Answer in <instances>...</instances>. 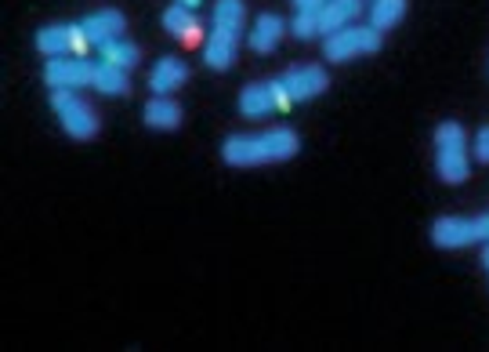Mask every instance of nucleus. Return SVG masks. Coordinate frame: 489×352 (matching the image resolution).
I'll list each match as a JSON object with an SVG mask.
<instances>
[{"instance_id": "nucleus-1", "label": "nucleus", "mask_w": 489, "mask_h": 352, "mask_svg": "<svg viewBox=\"0 0 489 352\" xmlns=\"http://www.w3.org/2000/svg\"><path fill=\"white\" fill-rule=\"evenodd\" d=\"M298 149H301L298 131L272 128V131H261V135H232V138L222 145V156H225L232 167H258V163L290 160V156H298Z\"/></svg>"}, {"instance_id": "nucleus-2", "label": "nucleus", "mask_w": 489, "mask_h": 352, "mask_svg": "<svg viewBox=\"0 0 489 352\" xmlns=\"http://www.w3.org/2000/svg\"><path fill=\"white\" fill-rule=\"evenodd\" d=\"M243 26H247L243 0H218L214 19H211V37L204 40V62L211 69H229L236 62Z\"/></svg>"}, {"instance_id": "nucleus-3", "label": "nucleus", "mask_w": 489, "mask_h": 352, "mask_svg": "<svg viewBox=\"0 0 489 352\" xmlns=\"http://www.w3.org/2000/svg\"><path fill=\"white\" fill-rule=\"evenodd\" d=\"M435 167L442 182L460 186L467 182V138L460 124H439L435 131Z\"/></svg>"}, {"instance_id": "nucleus-4", "label": "nucleus", "mask_w": 489, "mask_h": 352, "mask_svg": "<svg viewBox=\"0 0 489 352\" xmlns=\"http://www.w3.org/2000/svg\"><path fill=\"white\" fill-rule=\"evenodd\" d=\"M432 240L439 247H467V243H489V215L478 218H457L446 215L432 225Z\"/></svg>"}, {"instance_id": "nucleus-5", "label": "nucleus", "mask_w": 489, "mask_h": 352, "mask_svg": "<svg viewBox=\"0 0 489 352\" xmlns=\"http://www.w3.org/2000/svg\"><path fill=\"white\" fill-rule=\"evenodd\" d=\"M377 48H380V33H377L373 26H345V30H337V33L327 37L323 55H327L330 62H348V58L370 55V51H377Z\"/></svg>"}, {"instance_id": "nucleus-6", "label": "nucleus", "mask_w": 489, "mask_h": 352, "mask_svg": "<svg viewBox=\"0 0 489 352\" xmlns=\"http://www.w3.org/2000/svg\"><path fill=\"white\" fill-rule=\"evenodd\" d=\"M51 106H55L65 135H73V138H94L98 135V113L83 99H76L73 92H51Z\"/></svg>"}, {"instance_id": "nucleus-7", "label": "nucleus", "mask_w": 489, "mask_h": 352, "mask_svg": "<svg viewBox=\"0 0 489 352\" xmlns=\"http://www.w3.org/2000/svg\"><path fill=\"white\" fill-rule=\"evenodd\" d=\"M290 95L283 92L279 76L275 80H265V84H247L240 92V113L243 117H268L275 110H290Z\"/></svg>"}, {"instance_id": "nucleus-8", "label": "nucleus", "mask_w": 489, "mask_h": 352, "mask_svg": "<svg viewBox=\"0 0 489 352\" xmlns=\"http://www.w3.org/2000/svg\"><path fill=\"white\" fill-rule=\"evenodd\" d=\"M94 66L98 62H91L83 55H76V58L58 55V58H48L44 76H48V84L55 87V92H76V87H87L94 80Z\"/></svg>"}, {"instance_id": "nucleus-9", "label": "nucleus", "mask_w": 489, "mask_h": 352, "mask_svg": "<svg viewBox=\"0 0 489 352\" xmlns=\"http://www.w3.org/2000/svg\"><path fill=\"white\" fill-rule=\"evenodd\" d=\"M279 84H283V92L290 95V102H309V99L327 92L330 76H327L323 66H293V69H286L279 76Z\"/></svg>"}, {"instance_id": "nucleus-10", "label": "nucleus", "mask_w": 489, "mask_h": 352, "mask_svg": "<svg viewBox=\"0 0 489 352\" xmlns=\"http://www.w3.org/2000/svg\"><path fill=\"white\" fill-rule=\"evenodd\" d=\"M80 30H83V37H87L94 48H102L106 40H113V37H124V30H127V19H124V12H113V8H106V12H94V15H87V19L80 22Z\"/></svg>"}, {"instance_id": "nucleus-11", "label": "nucleus", "mask_w": 489, "mask_h": 352, "mask_svg": "<svg viewBox=\"0 0 489 352\" xmlns=\"http://www.w3.org/2000/svg\"><path fill=\"white\" fill-rule=\"evenodd\" d=\"M359 15H362V0H327V4L316 12V22H319V33L330 37V33L352 26Z\"/></svg>"}, {"instance_id": "nucleus-12", "label": "nucleus", "mask_w": 489, "mask_h": 352, "mask_svg": "<svg viewBox=\"0 0 489 352\" xmlns=\"http://www.w3.org/2000/svg\"><path fill=\"white\" fill-rule=\"evenodd\" d=\"M185 80H188V66H185L181 58H160V62L153 66V73H149V87H153L156 95L178 92Z\"/></svg>"}, {"instance_id": "nucleus-13", "label": "nucleus", "mask_w": 489, "mask_h": 352, "mask_svg": "<svg viewBox=\"0 0 489 352\" xmlns=\"http://www.w3.org/2000/svg\"><path fill=\"white\" fill-rule=\"evenodd\" d=\"M163 26H167L170 37H178V40H185V44L200 40V22H196L192 8H185V4H170V8L163 12Z\"/></svg>"}, {"instance_id": "nucleus-14", "label": "nucleus", "mask_w": 489, "mask_h": 352, "mask_svg": "<svg viewBox=\"0 0 489 352\" xmlns=\"http://www.w3.org/2000/svg\"><path fill=\"white\" fill-rule=\"evenodd\" d=\"M283 19L279 15H272V12H265V15H258L254 19V30H250V48L254 51H261V55H268L275 44H279V37H283Z\"/></svg>"}, {"instance_id": "nucleus-15", "label": "nucleus", "mask_w": 489, "mask_h": 352, "mask_svg": "<svg viewBox=\"0 0 489 352\" xmlns=\"http://www.w3.org/2000/svg\"><path fill=\"white\" fill-rule=\"evenodd\" d=\"M149 128H156V131H170V128H178L181 124V106L170 99V95H156L149 106H145V117H142Z\"/></svg>"}, {"instance_id": "nucleus-16", "label": "nucleus", "mask_w": 489, "mask_h": 352, "mask_svg": "<svg viewBox=\"0 0 489 352\" xmlns=\"http://www.w3.org/2000/svg\"><path fill=\"white\" fill-rule=\"evenodd\" d=\"M73 30H76V26H44V30L37 33V48H40L48 58L69 55V51H73Z\"/></svg>"}, {"instance_id": "nucleus-17", "label": "nucleus", "mask_w": 489, "mask_h": 352, "mask_svg": "<svg viewBox=\"0 0 489 352\" xmlns=\"http://www.w3.org/2000/svg\"><path fill=\"white\" fill-rule=\"evenodd\" d=\"M91 87H98L102 95H127V87H131V84H127V69H117V66H109V62H98Z\"/></svg>"}, {"instance_id": "nucleus-18", "label": "nucleus", "mask_w": 489, "mask_h": 352, "mask_svg": "<svg viewBox=\"0 0 489 352\" xmlns=\"http://www.w3.org/2000/svg\"><path fill=\"white\" fill-rule=\"evenodd\" d=\"M98 55H102V62H109V66H117V69H131V66L142 58L138 48H135L131 40H124V37L106 40L102 48H98Z\"/></svg>"}, {"instance_id": "nucleus-19", "label": "nucleus", "mask_w": 489, "mask_h": 352, "mask_svg": "<svg viewBox=\"0 0 489 352\" xmlns=\"http://www.w3.org/2000/svg\"><path fill=\"white\" fill-rule=\"evenodd\" d=\"M403 15H406V0H373V4H370V26L377 33L391 30Z\"/></svg>"}, {"instance_id": "nucleus-20", "label": "nucleus", "mask_w": 489, "mask_h": 352, "mask_svg": "<svg viewBox=\"0 0 489 352\" xmlns=\"http://www.w3.org/2000/svg\"><path fill=\"white\" fill-rule=\"evenodd\" d=\"M290 33L298 37V40H312L319 33V22H316V12H298L290 22Z\"/></svg>"}, {"instance_id": "nucleus-21", "label": "nucleus", "mask_w": 489, "mask_h": 352, "mask_svg": "<svg viewBox=\"0 0 489 352\" xmlns=\"http://www.w3.org/2000/svg\"><path fill=\"white\" fill-rule=\"evenodd\" d=\"M471 153H475V160L489 163V128H482V131L475 135V145H471Z\"/></svg>"}, {"instance_id": "nucleus-22", "label": "nucleus", "mask_w": 489, "mask_h": 352, "mask_svg": "<svg viewBox=\"0 0 489 352\" xmlns=\"http://www.w3.org/2000/svg\"><path fill=\"white\" fill-rule=\"evenodd\" d=\"M327 4V0H293V8H298V12H319Z\"/></svg>"}, {"instance_id": "nucleus-23", "label": "nucleus", "mask_w": 489, "mask_h": 352, "mask_svg": "<svg viewBox=\"0 0 489 352\" xmlns=\"http://www.w3.org/2000/svg\"><path fill=\"white\" fill-rule=\"evenodd\" d=\"M178 4H185V8H200L204 0H178Z\"/></svg>"}, {"instance_id": "nucleus-24", "label": "nucleus", "mask_w": 489, "mask_h": 352, "mask_svg": "<svg viewBox=\"0 0 489 352\" xmlns=\"http://www.w3.org/2000/svg\"><path fill=\"white\" fill-rule=\"evenodd\" d=\"M482 266L489 269V243H485V251H482Z\"/></svg>"}]
</instances>
